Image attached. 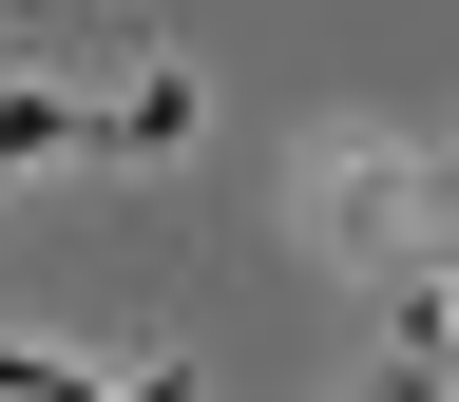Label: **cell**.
Masks as SVG:
<instances>
[{"label":"cell","mask_w":459,"mask_h":402,"mask_svg":"<svg viewBox=\"0 0 459 402\" xmlns=\"http://www.w3.org/2000/svg\"><path fill=\"white\" fill-rule=\"evenodd\" d=\"M77 383H134V364H77V345H20V326H0V402H77Z\"/></svg>","instance_id":"obj_2"},{"label":"cell","mask_w":459,"mask_h":402,"mask_svg":"<svg viewBox=\"0 0 459 402\" xmlns=\"http://www.w3.org/2000/svg\"><path fill=\"white\" fill-rule=\"evenodd\" d=\"M20 153H96V96H39V77H0V172Z\"/></svg>","instance_id":"obj_1"}]
</instances>
